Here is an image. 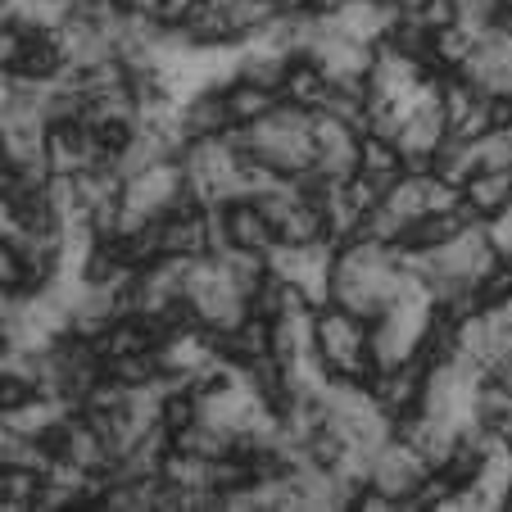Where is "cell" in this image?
I'll list each match as a JSON object with an SVG mask.
<instances>
[{"instance_id":"cell-1","label":"cell","mask_w":512,"mask_h":512,"mask_svg":"<svg viewBox=\"0 0 512 512\" xmlns=\"http://www.w3.org/2000/svg\"><path fill=\"white\" fill-rule=\"evenodd\" d=\"M313 345H318L322 363L331 368V377H345V381L377 377L368 318H358V313L340 309V304H327V309H318V322H313Z\"/></svg>"},{"instance_id":"cell-2","label":"cell","mask_w":512,"mask_h":512,"mask_svg":"<svg viewBox=\"0 0 512 512\" xmlns=\"http://www.w3.org/2000/svg\"><path fill=\"white\" fill-rule=\"evenodd\" d=\"M435 467L426 463L422 454H417L413 445H408L404 435H390L386 445L372 454V467H368V485H377L381 494H390V499L399 503V508H408L413 503V494L426 485V476H431Z\"/></svg>"},{"instance_id":"cell-3","label":"cell","mask_w":512,"mask_h":512,"mask_svg":"<svg viewBox=\"0 0 512 512\" xmlns=\"http://www.w3.org/2000/svg\"><path fill=\"white\" fill-rule=\"evenodd\" d=\"M426 377H431V363L408 358V363H395V368H377V377H372L368 386H372V395H377V404L390 413V422H404V417L422 413Z\"/></svg>"},{"instance_id":"cell-4","label":"cell","mask_w":512,"mask_h":512,"mask_svg":"<svg viewBox=\"0 0 512 512\" xmlns=\"http://www.w3.org/2000/svg\"><path fill=\"white\" fill-rule=\"evenodd\" d=\"M177 127L186 141H209V136H227L232 132V109H227L223 87H204L177 105Z\"/></svg>"},{"instance_id":"cell-5","label":"cell","mask_w":512,"mask_h":512,"mask_svg":"<svg viewBox=\"0 0 512 512\" xmlns=\"http://www.w3.org/2000/svg\"><path fill=\"white\" fill-rule=\"evenodd\" d=\"M218 213H223V227H227V241H232V250H259V254H268L272 245H277V227L268 223L263 204L250 200V195H241V200H223V204H218Z\"/></svg>"},{"instance_id":"cell-6","label":"cell","mask_w":512,"mask_h":512,"mask_svg":"<svg viewBox=\"0 0 512 512\" xmlns=\"http://www.w3.org/2000/svg\"><path fill=\"white\" fill-rule=\"evenodd\" d=\"M463 204L476 223H490L512 204V168H476L463 182Z\"/></svg>"},{"instance_id":"cell-7","label":"cell","mask_w":512,"mask_h":512,"mask_svg":"<svg viewBox=\"0 0 512 512\" xmlns=\"http://www.w3.org/2000/svg\"><path fill=\"white\" fill-rule=\"evenodd\" d=\"M476 218L467 213V204L463 209H431V213H422V218H413V223L404 227V241H399V250H408V254H422V250H435V245H445V241H454L463 227H472Z\"/></svg>"},{"instance_id":"cell-8","label":"cell","mask_w":512,"mask_h":512,"mask_svg":"<svg viewBox=\"0 0 512 512\" xmlns=\"http://www.w3.org/2000/svg\"><path fill=\"white\" fill-rule=\"evenodd\" d=\"M331 87H336V82H331L327 68L300 50V55H295V68H290V78H286V87H281V100H290V105L318 114V109H327Z\"/></svg>"},{"instance_id":"cell-9","label":"cell","mask_w":512,"mask_h":512,"mask_svg":"<svg viewBox=\"0 0 512 512\" xmlns=\"http://www.w3.org/2000/svg\"><path fill=\"white\" fill-rule=\"evenodd\" d=\"M223 96H227V109H232V127L259 123V118H268L272 109L281 105L277 91L259 87V82H250V78H232V82L223 87Z\"/></svg>"}]
</instances>
